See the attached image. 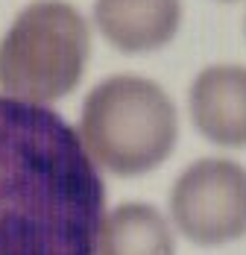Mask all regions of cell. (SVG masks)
Returning <instances> with one entry per match:
<instances>
[{
	"mask_svg": "<svg viewBox=\"0 0 246 255\" xmlns=\"http://www.w3.org/2000/svg\"><path fill=\"white\" fill-rule=\"evenodd\" d=\"M103 170L56 109L0 94V255H97Z\"/></svg>",
	"mask_w": 246,
	"mask_h": 255,
	"instance_id": "6da1fadb",
	"label": "cell"
},
{
	"mask_svg": "<svg viewBox=\"0 0 246 255\" xmlns=\"http://www.w3.org/2000/svg\"><path fill=\"white\" fill-rule=\"evenodd\" d=\"M76 132L103 173L138 179L176 153L179 112L161 82L112 74L85 94Z\"/></svg>",
	"mask_w": 246,
	"mask_h": 255,
	"instance_id": "7a4b0ae2",
	"label": "cell"
},
{
	"mask_svg": "<svg viewBox=\"0 0 246 255\" xmlns=\"http://www.w3.org/2000/svg\"><path fill=\"white\" fill-rule=\"evenodd\" d=\"M91 62V24L68 0H32L0 35V94L32 106L71 97Z\"/></svg>",
	"mask_w": 246,
	"mask_h": 255,
	"instance_id": "3957f363",
	"label": "cell"
},
{
	"mask_svg": "<svg viewBox=\"0 0 246 255\" xmlns=\"http://www.w3.org/2000/svg\"><path fill=\"white\" fill-rule=\"evenodd\" d=\"M176 235L202 250L246 238V167L235 158L202 155L191 161L167 194Z\"/></svg>",
	"mask_w": 246,
	"mask_h": 255,
	"instance_id": "277c9868",
	"label": "cell"
},
{
	"mask_svg": "<svg viewBox=\"0 0 246 255\" xmlns=\"http://www.w3.org/2000/svg\"><path fill=\"white\" fill-rule=\"evenodd\" d=\"M188 115L208 144L246 150V65H205L188 88Z\"/></svg>",
	"mask_w": 246,
	"mask_h": 255,
	"instance_id": "5b68a950",
	"label": "cell"
},
{
	"mask_svg": "<svg viewBox=\"0 0 246 255\" xmlns=\"http://www.w3.org/2000/svg\"><path fill=\"white\" fill-rule=\"evenodd\" d=\"M94 26L126 56L164 50L182 26V0H94Z\"/></svg>",
	"mask_w": 246,
	"mask_h": 255,
	"instance_id": "8992f818",
	"label": "cell"
},
{
	"mask_svg": "<svg viewBox=\"0 0 246 255\" xmlns=\"http://www.w3.org/2000/svg\"><path fill=\"white\" fill-rule=\"evenodd\" d=\"M97 255H176V229L152 203L126 200L106 211Z\"/></svg>",
	"mask_w": 246,
	"mask_h": 255,
	"instance_id": "52a82bcc",
	"label": "cell"
},
{
	"mask_svg": "<svg viewBox=\"0 0 246 255\" xmlns=\"http://www.w3.org/2000/svg\"><path fill=\"white\" fill-rule=\"evenodd\" d=\"M220 3H235V0H220Z\"/></svg>",
	"mask_w": 246,
	"mask_h": 255,
	"instance_id": "ba28073f",
	"label": "cell"
},
{
	"mask_svg": "<svg viewBox=\"0 0 246 255\" xmlns=\"http://www.w3.org/2000/svg\"><path fill=\"white\" fill-rule=\"evenodd\" d=\"M244 32H246V24H244Z\"/></svg>",
	"mask_w": 246,
	"mask_h": 255,
	"instance_id": "9c48e42d",
	"label": "cell"
}]
</instances>
